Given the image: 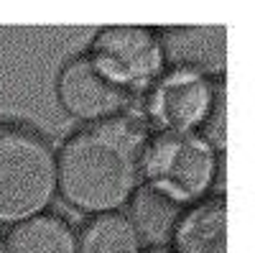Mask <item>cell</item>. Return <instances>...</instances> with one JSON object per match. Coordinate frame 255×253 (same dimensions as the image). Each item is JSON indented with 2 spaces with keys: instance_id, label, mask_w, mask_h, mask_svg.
<instances>
[{
  "instance_id": "1",
  "label": "cell",
  "mask_w": 255,
  "mask_h": 253,
  "mask_svg": "<svg viewBox=\"0 0 255 253\" xmlns=\"http://www.w3.org/2000/svg\"><path fill=\"white\" fill-rule=\"evenodd\" d=\"M148 138L140 118L128 113L77 128L56 151L59 197L84 218L123 213L143 184Z\"/></svg>"
},
{
  "instance_id": "2",
  "label": "cell",
  "mask_w": 255,
  "mask_h": 253,
  "mask_svg": "<svg viewBox=\"0 0 255 253\" xmlns=\"http://www.w3.org/2000/svg\"><path fill=\"white\" fill-rule=\"evenodd\" d=\"M56 192V149L33 125L0 123V228H15L49 207Z\"/></svg>"
},
{
  "instance_id": "3",
  "label": "cell",
  "mask_w": 255,
  "mask_h": 253,
  "mask_svg": "<svg viewBox=\"0 0 255 253\" xmlns=\"http://www.w3.org/2000/svg\"><path fill=\"white\" fill-rule=\"evenodd\" d=\"M222 172L220 146L204 133H151L143 151V184L181 207L212 195Z\"/></svg>"
},
{
  "instance_id": "4",
  "label": "cell",
  "mask_w": 255,
  "mask_h": 253,
  "mask_svg": "<svg viewBox=\"0 0 255 253\" xmlns=\"http://www.w3.org/2000/svg\"><path fill=\"white\" fill-rule=\"evenodd\" d=\"M140 97V123L148 133H204L209 138L212 125L220 133L225 128V79L166 67Z\"/></svg>"
},
{
  "instance_id": "5",
  "label": "cell",
  "mask_w": 255,
  "mask_h": 253,
  "mask_svg": "<svg viewBox=\"0 0 255 253\" xmlns=\"http://www.w3.org/2000/svg\"><path fill=\"white\" fill-rule=\"evenodd\" d=\"M87 54L133 97H140L166 69L158 28L151 26H102Z\"/></svg>"
},
{
  "instance_id": "6",
  "label": "cell",
  "mask_w": 255,
  "mask_h": 253,
  "mask_svg": "<svg viewBox=\"0 0 255 253\" xmlns=\"http://www.w3.org/2000/svg\"><path fill=\"white\" fill-rule=\"evenodd\" d=\"M54 90L61 110L82 125L118 118L135 100L87 51L64 61L56 74Z\"/></svg>"
},
{
  "instance_id": "7",
  "label": "cell",
  "mask_w": 255,
  "mask_h": 253,
  "mask_svg": "<svg viewBox=\"0 0 255 253\" xmlns=\"http://www.w3.org/2000/svg\"><path fill=\"white\" fill-rule=\"evenodd\" d=\"M166 67H181L225 79L227 28L225 26H174L158 28Z\"/></svg>"
},
{
  "instance_id": "8",
  "label": "cell",
  "mask_w": 255,
  "mask_h": 253,
  "mask_svg": "<svg viewBox=\"0 0 255 253\" xmlns=\"http://www.w3.org/2000/svg\"><path fill=\"white\" fill-rule=\"evenodd\" d=\"M168 253H227V200L209 197L181 210L168 241Z\"/></svg>"
},
{
  "instance_id": "9",
  "label": "cell",
  "mask_w": 255,
  "mask_h": 253,
  "mask_svg": "<svg viewBox=\"0 0 255 253\" xmlns=\"http://www.w3.org/2000/svg\"><path fill=\"white\" fill-rule=\"evenodd\" d=\"M8 253H77V230L59 213H41L8 230Z\"/></svg>"
},
{
  "instance_id": "10",
  "label": "cell",
  "mask_w": 255,
  "mask_h": 253,
  "mask_svg": "<svg viewBox=\"0 0 255 253\" xmlns=\"http://www.w3.org/2000/svg\"><path fill=\"white\" fill-rule=\"evenodd\" d=\"M181 205L168 200L158 189L140 184L138 192L128 202V220L133 223L143 246H168L176 220L181 215Z\"/></svg>"
},
{
  "instance_id": "11",
  "label": "cell",
  "mask_w": 255,
  "mask_h": 253,
  "mask_svg": "<svg viewBox=\"0 0 255 253\" xmlns=\"http://www.w3.org/2000/svg\"><path fill=\"white\" fill-rule=\"evenodd\" d=\"M143 241L125 213L87 218L77 230V253H140Z\"/></svg>"
},
{
  "instance_id": "12",
  "label": "cell",
  "mask_w": 255,
  "mask_h": 253,
  "mask_svg": "<svg viewBox=\"0 0 255 253\" xmlns=\"http://www.w3.org/2000/svg\"><path fill=\"white\" fill-rule=\"evenodd\" d=\"M140 253H168V246H143Z\"/></svg>"
},
{
  "instance_id": "13",
  "label": "cell",
  "mask_w": 255,
  "mask_h": 253,
  "mask_svg": "<svg viewBox=\"0 0 255 253\" xmlns=\"http://www.w3.org/2000/svg\"><path fill=\"white\" fill-rule=\"evenodd\" d=\"M0 253H8V246H5V236L0 233Z\"/></svg>"
}]
</instances>
